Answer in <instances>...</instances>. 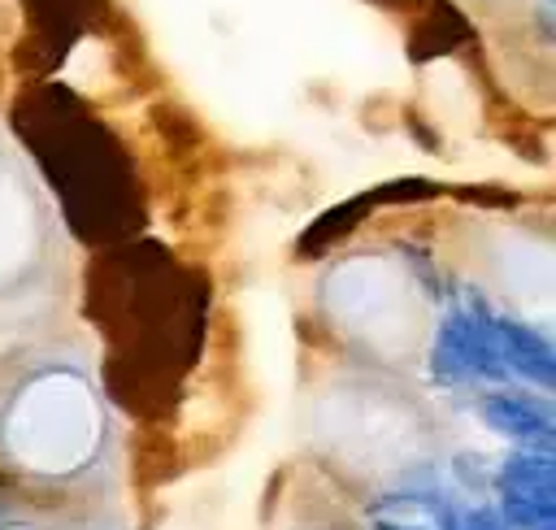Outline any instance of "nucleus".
Listing matches in <instances>:
<instances>
[{
    "mask_svg": "<svg viewBox=\"0 0 556 530\" xmlns=\"http://www.w3.org/2000/svg\"><path fill=\"white\" fill-rule=\"evenodd\" d=\"M430 374L439 382H469V378H504V361H500V335H495V313L469 295V304H456L443 326L439 339L430 348Z\"/></svg>",
    "mask_w": 556,
    "mask_h": 530,
    "instance_id": "obj_1",
    "label": "nucleus"
},
{
    "mask_svg": "<svg viewBox=\"0 0 556 530\" xmlns=\"http://www.w3.org/2000/svg\"><path fill=\"white\" fill-rule=\"evenodd\" d=\"M478 413L491 430H500L517 443H530L534 452L552 447V404L530 391H491L478 404Z\"/></svg>",
    "mask_w": 556,
    "mask_h": 530,
    "instance_id": "obj_2",
    "label": "nucleus"
},
{
    "mask_svg": "<svg viewBox=\"0 0 556 530\" xmlns=\"http://www.w3.org/2000/svg\"><path fill=\"white\" fill-rule=\"evenodd\" d=\"M495 335H500V361L504 369L530 378L534 387H556V352L552 343L526 326V321H513V317H495Z\"/></svg>",
    "mask_w": 556,
    "mask_h": 530,
    "instance_id": "obj_3",
    "label": "nucleus"
},
{
    "mask_svg": "<svg viewBox=\"0 0 556 530\" xmlns=\"http://www.w3.org/2000/svg\"><path fill=\"white\" fill-rule=\"evenodd\" d=\"M500 495L526 500L539 508H556V465L547 452H517L500 465Z\"/></svg>",
    "mask_w": 556,
    "mask_h": 530,
    "instance_id": "obj_4",
    "label": "nucleus"
},
{
    "mask_svg": "<svg viewBox=\"0 0 556 530\" xmlns=\"http://www.w3.org/2000/svg\"><path fill=\"white\" fill-rule=\"evenodd\" d=\"M361 209H365V200H348V204L330 209L321 222H313V226L304 230V239H300V252L308 256V252H321L326 243H334V239H339V230H343V226H352V222L361 217Z\"/></svg>",
    "mask_w": 556,
    "mask_h": 530,
    "instance_id": "obj_5",
    "label": "nucleus"
},
{
    "mask_svg": "<svg viewBox=\"0 0 556 530\" xmlns=\"http://www.w3.org/2000/svg\"><path fill=\"white\" fill-rule=\"evenodd\" d=\"M460 530H504V521L495 517V513H486V508H473L469 517H465V526Z\"/></svg>",
    "mask_w": 556,
    "mask_h": 530,
    "instance_id": "obj_6",
    "label": "nucleus"
}]
</instances>
